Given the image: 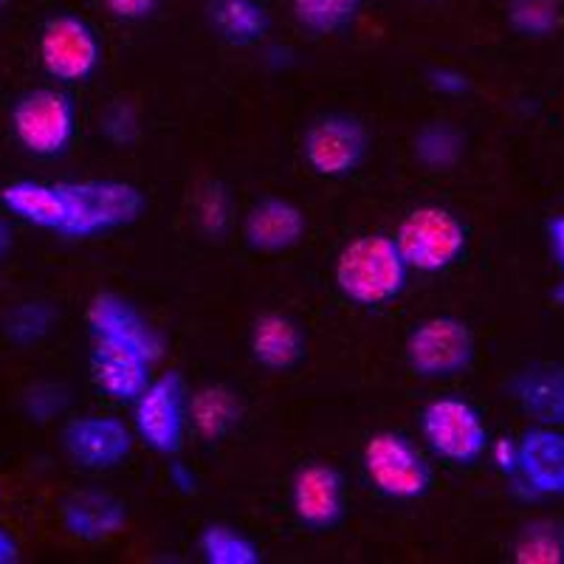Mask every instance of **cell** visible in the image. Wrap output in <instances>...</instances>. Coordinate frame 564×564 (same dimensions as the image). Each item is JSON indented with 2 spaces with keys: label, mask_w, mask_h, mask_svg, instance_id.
Returning <instances> with one entry per match:
<instances>
[{
  "label": "cell",
  "mask_w": 564,
  "mask_h": 564,
  "mask_svg": "<svg viewBox=\"0 0 564 564\" xmlns=\"http://www.w3.org/2000/svg\"><path fill=\"white\" fill-rule=\"evenodd\" d=\"M336 285L361 308H381L404 294L410 265L398 251L395 238L372 231L359 235L336 257Z\"/></svg>",
  "instance_id": "obj_1"
},
{
  "label": "cell",
  "mask_w": 564,
  "mask_h": 564,
  "mask_svg": "<svg viewBox=\"0 0 564 564\" xmlns=\"http://www.w3.org/2000/svg\"><path fill=\"white\" fill-rule=\"evenodd\" d=\"M65 204V238H94L124 229L141 218L148 206L139 186L128 181H63L57 184Z\"/></svg>",
  "instance_id": "obj_2"
},
{
  "label": "cell",
  "mask_w": 564,
  "mask_h": 564,
  "mask_svg": "<svg viewBox=\"0 0 564 564\" xmlns=\"http://www.w3.org/2000/svg\"><path fill=\"white\" fill-rule=\"evenodd\" d=\"M392 238L410 271H423V274L452 269L466 254L468 246L463 220L452 209L435 204L412 209Z\"/></svg>",
  "instance_id": "obj_3"
},
{
  "label": "cell",
  "mask_w": 564,
  "mask_h": 564,
  "mask_svg": "<svg viewBox=\"0 0 564 564\" xmlns=\"http://www.w3.org/2000/svg\"><path fill=\"white\" fill-rule=\"evenodd\" d=\"M361 466L370 486L390 500H421L432 486L430 463L401 432L387 430L367 437Z\"/></svg>",
  "instance_id": "obj_4"
},
{
  "label": "cell",
  "mask_w": 564,
  "mask_h": 564,
  "mask_svg": "<svg viewBox=\"0 0 564 564\" xmlns=\"http://www.w3.org/2000/svg\"><path fill=\"white\" fill-rule=\"evenodd\" d=\"M12 133L26 153L40 159H54L68 150L77 130V110L68 94L57 88L29 90L14 102Z\"/></svg>",
  "instance_id": "obj_5"
},
{
  "label": "cell",
  "mask_w": 564,
  "mask_h": 564,
  "mask_svg": "<svg viewBox=\"0 0 564 564\" xmlns=\"http://www.w3.org/2000/svg\"><path fill=\"white\" fill-rule=\"evenodd\" d=\"M406 361L421 379H455L475 361L471 327L457 316H430L406 336Z\"/></svg>",
  "instance_id": "obj_6"
},
{
  "label": "cell",
  "mask_w": 564,
  "mask_h": 564,
  "mask_svg": "<svg viewBox=\"0 0 564 564\" xmlns=\"http://www.w3.org/2000/svg\"><path fill=\"white\" fill-rule=\"evenodd\" d=\"M423 441L441 460L471 466L488 452V426L480 410L463 398H435L421 412Z\"/></svg>",
  "instance_id": "obj_7"
},
{
  "label": "cell",
  "mask_w": 564,
  "mask_h": 564,
  "mask_svg": "<svg viewBox=\"0 0 564 564\" xmlns=\"http://www.w3.org/2000/svg\"><path fill=\"white\" fill-rule=\"evenodd\" d=\"M40 63L45 74L57 83H85L94 77L102 59V45L97 32L77 14H57L45 20L37 40Z\"/></svg>",
  "instance_id": "obj_8"
},
{
  "label": "cell",
  "mask_w": 564,
  "mask_h": 564,
  "mask_svg": "<svg viewBox=\"0 0 564 564\" xmlns=\"http://www.w3.org/2000/svg\"><path fill=\"white\" fill-rule=\"evenodd\" d=\"M135 435L159 455H175L184 443L186 387L181 372H164L133 401Z\"/></svg>",
  "instance_id": "obj_9"
},
{
  "label": "cell",
  "mask_w": 564,
  "mask_h": 564,
  "mask_svg": "<svg viewBox=\"0 0 564 564\" xmlns=\"http://www.w3.org/2000/svg\"><path fill=\"white\" fill-rule=\"evenodd\" d=\"M370 135L367 128L345 113L322 116L302 139V155L322 178H345L365 161Z\"/></svg>",
  "instance_id": "obj_10"
},
{
  "label": "cell",
  "mask_w": 564,
  "mask_h": 564,
  "mask_svg": "<svg viewBox=\"0 0 564 564\" xmlns=\"http://www.w3.org/2000/svg\"><path fill=\"white\" fill-rule=\"evenodd\" d=\"M63 446L79 468L108 471L130 457L133 432L116 415H83L74 417L63 430Z\"/></svg>",
  "instance_id": "obj_11"
},
{
  "label": "cell",
  "mask_w": 564,
  "mask_h": 564,
  "mask_svg": "<svg viewBox=\"0 0 564 564\" xmlns=\"http://www.w3.org/2000/svg\"><path fill=\"white\" fill-rule=\"evenodd\" d=\"M291 508L300 525L330 531L345 520V480L330 463H305L291 480Z\"/></svg>",
  "instance_id": "obj_12"
},
{
  "label": "cell",
  "mask_w": 564,
  "mask_h": 564,
  "mask_svg": "<svg viewBox=\"0 0 564 564\" xmlns=\"http://www.w3.org/2000/svg\"><path fill=\"white\" fill-rule=\"evenodd\" d=\"M88 327L94 339H110L144 352L150 361L164 356V336L153 327V322L119 294H97L88 305Z\"/></svg>",
  "instance_id": "obj_13"
},
{
  "label": "cell",
  "mask_w": 564,
  "mask_h": 564,
  "mask_svg": "<svg viewBox=\"0 0 564 564\" xmlns=\"http://www.w3.org/2000/svg\"><path fill=\"white\" fill-rule=\"evenodd\" d=\"M150 370H153V361L144 352L133 350L128 345H119V341L94 339L90 379L113 401L133 404L135 398L148 390V384L153 381Z\"/></svg>",
  "instance_id": "obj_14"
},
{
  "label": "cell",
  "mask_w": 564,
  "mask_h": 564,
  "mask_svg": "<svg viewBox=\"0 0 564 564\" xmlns=\"http://www.w3.org/2000/svg\"><path fill=\"white\" fill-rule=\"evenodd\" d=\"M513 404L536 426L564 430V365L558 361H533L513 372L508 381Z\"/></svg>",
  "instance_id": "obj_15"
},
{
  "label": "cell",
  "mask_w": 564,
  "mask_h": 564,
  "mask_svg": "<svg viewBox=\"0 0 564 564\" xmlns=\"http://www.w3.org/2000/svg\"><path fill=\"white\" fill-rule=\"evenodd\" d=\"M517 480L533 497H564V430L533 426L520 437V471Z\"/></svg>",
  "instance_id": "obj_16"
},
{
  "label": "cell",
  "mask_w": 564,
  "mask_h": 564,
  "mask_svg": "<svg viewBox=\"0 0 564 564\" xmlns=\"http://www.w3.org/2000/svg\"><path fill=\"white\" fill-rule=\"evenodd\" d=\"M305 231H308L305 212L285 198L257 200L243 220L246 243L263 254L294 249L305 238Z\"/></svg>",
  "instance_id": "obj_17"
},
{
  "label": "cell",
  "mask_w": 564,
  "mask_h": 564,
  "mask_svg": "<svg viewBox=\"0 0 564 564\" xmlns=\"http://www.w3.org/2000/svg\"><path fill=\"white\" fill-rule=\"evenodd\" d=\"M63 525L83 542H105L128 525V506L119 497L97 488L70 494L63 502Z\"/></svg>",
  "instance_id": "obj_18"
},
{
  "label": "cell",
  "mask_w": 564,
  "mask_h": 564,
  "mask_svg": "<svg viewBox=\"0 0 564 564\" xmlns=\"http://www.w3.org/2000/svg\"><path fill=\"white\" fill-rule=\"evenodd\" d=\"M251 359L263 370L285 372L294 370L305 359V334L300 322L285 314L257 316L249 334Z\"/></svg>",
  "instance_id": "obj_19"
},
{
  "label": "cell",
  "mask_w": 564,
  "mask_h": 564,
  "mask_svg": "<svg viewBox=\"0 0 564 564\" xmlns=\"http://www.w3.org/2000/svg\"><path fill=\"white\" fill-rule=\"evenodd\" d=\"M186 415L200 441L218 443L243 421V401L231 387L209 384L193 392V398L186 401Z\"/></svg>",
  "instance_id": "obj_20"
},
{
  "label": "cell",
  "mask_w": 564,
  "mask_h": 564,
  "mask_svg": "<svg viewBox=\"0 0 564 564\" xmlns=\"http://www.w3.org/2000/svg\"><path fill=\"white\" fill-rule=\"evenodd\" d=\"M0 204L12 212L14 218L40 229L59 231L65 224V204L57 184H40V181H12L0 189Z\"/></svg>",
  "instance_id": "obj_21"
},
{
  "label": "cell",
  "mask_w": 564,
  "mask_h": 564,
  "mask_svg": "<svg viewBox=\"0 0 564 564\" xmlns=\"http://www.w3.org/2000/svg\"><path fill=\"white\" fill-rule=\"evenodd\" d=\"M412 153L421 167L432 173H449L466 153V135L452 122H430L412 139Z\"/></svg>",
  "instance_id": "obj_22"
},
{
  "label": "cell",
  "mask_w": 564,
  "mask_h": 564,
  "mask_svg": "<svg viewBox=\"0 0 564 564\" xmlns=\"http://www.w3.org/2000/svg\"><path fill=\"white\" fill-rule=\"evenodd\" d=\"M209 14L229 43L249 45L269 32V12L257 0H212Z\"/></svg>",
  "instance_id": "obj_23"
},
{
  "label": "cell",
  "mask_w": 564,
  "mask_h": 564,
  "mask_svg": "<svg viewBox=\"0 0 564 564\" xmlns=\"http://www.w3.org/2000/svg\"><path fill=\"white\" fill-rule=\"evenodd\" d=\"M517 564H564V522L533 520L513 539Z\"/></svg>",
  "instance_id": "obj_24"
},
{
  "label": "cell",
  "mask_w": 564,
  "mask_h": 564,
  "mask_svg": "<svg viewBox=\"0 0 564 564\" xmlns=\"http://www.w3.org/2000/svg\"><path fill=\"white\" fill-rule=\"evenodd\" d=\"M57 325V308L52 302L43 300H26L18 302L14 308L3 314V336L9 345L14 347H32L43 341L52 334V327Z\"/></svg>",
  "instance_id": "obj_25"
},
{
  "label": "cell",
  "mask_w": 564,
  "mask_h": 564,
  "mask_svg": "<svg viewBox=\"0 0 564 564\" xmlns=\"http://www.w3.org/2000/svg\"><path fill=\"white\" fill-rule=\"evenodd\" d=\"M200 556L209 564H260V547L246 536L238 528L224 525V522H212L200 531L198 539Z\"/></svg>",
  "instance_id": "obj_26"
},
{
  "label": "cell",
  "mask_w": 564,
  "mask_h": 564,
  "mask_svg": "<svg viewBox=\"0 0 564 564\" xmlns=\"http://www.w3.org/2000/svg\"><path fill=\"white\" fill-rule=\"evenodd\" d=\"M508 26L522 37L545 40L562 29V0H508Z\"/></svg>",
  "instance_id": "obj_27"
},
{
  "label": "cell",
  "mask_w": 564,
  "mask_h": 564,
  "mask_svg": "<svg viewBox=\"0 0 564 564\" xmlns=\"http://www.w3.org/2000/svg\"><path fill=\"white\" fill-rule=\"evenodd\" d=\"M300 26L316 34H336L356 20L361 0H291Z\"/></svg>",
  "instance_id": "obj_28"
},
{
  "label": "cell",
  "mask_w": 564,
  "mask_h": 564,
  "mask_svg": "<svg viewBox=\"0 0 564 564\" xmlns=\"http://www.w3.org/2000/svg\"><path fill=\"white\" fill-rule=\"evenodd\" d=\"M198 212V226L206 238H224L231 224V198L224 184H206L195 200Z\"/></svg>",
  "instance_id": "obj_29"
},
{
  "label": "cell",
  "mask_w": 564,
  "mask_h": 564,
  "mask_svg": "<svg viewBox=\"0 0 564 564\" xmlns=\"http://www.w3.org/2000/svg\"><path fill=\"white\" fill-rule=\"evenodd\" d=\"M65 406H68V390L52 381H43V384H34L32 390H26L23 395V410L32 421H52V417L63 415Z\"/></svg>",
  "instance_id": "obj_30"
},
{
  "label": "cell",
  "mask_w": 564,
  "mask_h": 564,
  "mask_svg": "<svg viewBox=\"0 0 564 564\" xmlns=\"http://www.w3.org/2000/svg\"><path fill=\"white\" fill-rule=\"evenodd\" d=\"M99 130L105 133V139H110L113 144H133L135 135H139V116L135 108L128 102H116L105 110Z\"/></svg>",
  "instance_id": "obj_31"
},
{
  "label": "cell",
  "mask_w": 564,
  "mask_h": 564,
  "mask_svg": "<svg viewBox=\"0 0 564 564\" xmlns=\"http://www.w3.org/2000/svg\"><path fill=\"white\" fill-rule=\"evenodd\" d=\"M488 455H491V463L500 475L517 477V471H520V441L508 435L497 437V441L488 443Z\"/></svg>",
  "instance_id": "obj_32"
},
{
  "label": "cell",
  "mask_w": 564,
  "mask_h": 564,
  "mask_svg": "<svg viewBox=\"0 0 564 564\" xmlns=\"http://www.w3.org/2000/svg\"><path fill=\"white\" fill-rule=\"evenodd\" d=\"M430 85L443 94V97H460L468 90V77L463 70L449 68V65H441V68L430 70Z\"/></svg>",
  "instance_id": "obj_33"
},
{
  "label": "cell",
  "mask_w": 564,
  "mask_h": 564,
  "mask_svg": "<svg viewBox=\"0 0 564 564\" xmlns=\"http://www.w3.org/2000/svg\"><path fill=\"white\" fill-rule=\"evenodd\" d=\"M105 7L119 20H144L155 12L159 0H105Z\"/></svg>",
  "instance_id": "obj_34"
},
{
  "label": "cell",
  "mask_w": 564,
  "mask_h": 564,
  "mask_svg": "<svg viewBox=\"0 0 564 564\" xmlns=\"http://www.w3.org/2000/svg\"><path fill=\"white\" fill-rule=\"evenodd\" d=\"M547 243H551L553 260L564 274V215H553L547 220Z\"/></svg>",
  "instance_id": "obj_35"
},
{
  "label": "cell",
  "mask_w": 564,
  "mask_h": 564,
  "mask_svg": "<svg viewBox=\"0 0 564 564\" xmlns=\"http://www.w3.org/2000/svg\"><path fill=\"white\" fill-rule=\"evenodd\" d=\"M170 482L184 494H193L195 488H198V477H195L193 468H186L184 463H173V466H170Z\"/></svg>",
  "instance_id": "obj_36"
},
{
  "label": "cell",
  "mask_w": 564,
  "mask_h": 564,
  "mask_svg": "<svg viewBox=\"0 0 564 564\" xmlns=\"http://www.w3.org/2000/svg\"><path fill=\"white\" fill-rule=\"evenodd\" d=\"M20 562V545L18 539L9 531L0 528V564H18Z\"/></svg>",
  "instance_id": "obj_37"
},
{
  "label": "cell",
  "mask_w": 564,
  "mask_h": 564,
  "mask_svg": "<svg viewBox=\"0 0 564 564\" xmlns=\"http://www.w3.org/2000/svg\"><path fill=\"white\" fill-rule=\"evenodd\" d=\"M9 246H12V231H9L7 220L0 218V257L7 254V251H9Z\"/></svg>",
  "instance_id": "obj_38"
},
{
  "label": "cell",
  "mask_w": 564,
  "mask_h": 564,
  "mask_svg": "<svg viewBox=\"0 0 564 564\" xmlns=\"http://www.w3.org/2000/svg\"><path fill=\"white\" fill-rule=\"evenodd\" d=\"M551 300L556 302L558 308H564V280H562V282H556V285H553V289H551Z\"/></svg>",
  "instance_id": "obj_39"
},
{
  "label": "cell",
  "mask_w": 564,
  "mask_h": 564,
  "mask_svg": "<svg viewBox=\"0 0 564 564\" xmlns=\"http://www.w3.org/2000/svg\"><path fill=\"white\" fill-rule=\"evenodd\" d=\"M3 3H7V0H0V9H3Z\"/></svg>",
  "instance_id": "obj_40"
}]
</instances>
